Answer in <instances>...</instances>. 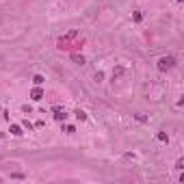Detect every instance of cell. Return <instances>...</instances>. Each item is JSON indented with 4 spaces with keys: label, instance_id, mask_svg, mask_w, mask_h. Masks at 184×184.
I'll return each instance as SVG.
<instances>
[{
    "label": "cell",
    "instance_id": "1",
    "mask_svg": "<svg viewBox=\"0 0 184 184\" xmlns=\"http://www.w3.org/2000/svg\"><path fill=\"white\" fill-rule=\"evenodd\" d=\"M173 65H176V59H173V57H160V59H158V69H160V71L171 69Z\"/></svg>",
    "mask_w": 184,
    "mask_h": 184
},
{
    "label": "cell",
    "instance_id": "2",
    "mask_svg": "<svg viewBox=\"0 0 184 184\" xmlns=\"http://www.w3.org/2000/svg\"><path fill=\"white\" fill-rule=\"evenodd\" d=\"M52 113H54V119H59V121H65V119H67V110H65V108H59V106H54L52 108Z\"/></svg>",
    "mask_w": 184,
    "mask_h": 184
},
{
    "label": "cell",
    "instance_id": "3",
    "mask_svg": "<svg viewBox=\"0 0 184 184\" xmlns=\"http://www.w3.org/2000/svg\"><path fill=\"white\" fill-rule=\"evenodd\" d=\"M30 98L35 100V102H39V100L43 98V89H41V85H37V87H35V89L30 91Z\"/></svg>",
    "mask_w": 184,
    "mask_h": 184
},
{
    "label": "cell",
    "instance_id": "4",
    "mask_svg": "<svg viewBox=\"0 0 184 184\" xmlns=\"http://www.w3.org/2000/svg\"><path fill=\"white\" fill-rule=\"evenodd\" d=\"M9 132H11L13 137H22V134H24V132H22V126H18V124H11Z\"/></svg>",
    "mask_w": 184,
    "mask_h": 184
},
{
    "label": "cell",
    "instance_id": "5",
    "mask_svg": "<svg viewBox=\"0 0 184 184\" xmlns=\"http://www.w3.org/2000/svg\"><path fill=\"white\" fill-rule=\"evenodd\" d=\"M74 115H76V117H78V119H80V121H85V119H87V113H85V110H80V108H78V110H76Z\"/></svg>",
    "mask_w": 184,
    "mask_h": 184
},
{
    "label": "cell",
    "instance_id": "6",
    "mask_svg": "<svg viewBox=\"0 0 184 184\" xmlns=\"http://www.w3.org/2000/svg\"><path fill=\"white\" fill-rule=\"evenodd\" d=\"M132 20H134V22H141V20H143L141 11H134V13H132Z\"/></svg>",
    "mask_w": 184,
    "mask_h": 184
},
{
    "label": "cell",
    "instance_id": "7",
    "mask_svg": "<svg viewBox=\"0 0 184 184\" xmlns=\"http://www.w3.org/2000/svg\"><path fill=\"white\" fill-rule=\"evenodd\" d=\"M33 82H35V85H43V76H35V78H33Z\"/></svg>",
    "mask_w": 184,
    "mask_h": 184
},
{
    "label": "cell",
    "instance_id": "8",
    "mask_svg": "<svg viewBox=\"0 0 184 184\" xmlns=\"http://www.w3.org/2000/svg\"><path fill=\"white\" fill-rule=\"evenodd\" d=\"M156 137H158V141H169V137H167L165 132H158V134H156Z\"/></svg>",
    "mask_w": 184,
    "mask_h": 184
},
{
    "label": "cell",
    "instance_id": "9",
    "mask_svg": "<svg viewBox=\"0 0 184 184\" xmlns=\"http://www.w3.org/2000/svg\"><path fill=\"white\" fill-rule=\"evenodd\" d=\"M22 126H24V128H28V130H33V124H30L28 119H26V121H24V124H22Z\"/></svg>",
    "mask_w": 184,
    "mask_h": 184
}]
</instances>
